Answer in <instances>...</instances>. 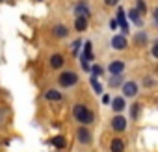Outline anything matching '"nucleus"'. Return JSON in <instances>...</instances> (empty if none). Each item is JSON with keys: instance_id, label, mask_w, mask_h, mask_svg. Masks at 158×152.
Listing matches in <instances>:
<instances>
[{"instance_id": "obj_1", "label": "nucleus", "mask_w": 158, "mask_h": 152, "mask_svg": "<svg viewBox=\"0 0 158 152\" xmlns=\"http://www.w3.org/2000/svg\"><path fill=\"white\" fill-rule=\"evenodd\" d=\"M73 113H74L76 121H78V122H82V124H88V122H91V121H93V113H91L86 106H82V104L74 106Z\"/></svg>"}, {"instance_id": "obj_2", "label": "nucleus", "mask_w": 158, "mask_h": 152, "mask_svg": "<svg viewBox=\"0 0 158 152\" xmlns=\"http://www.w3.org/2000/svg\"><path fill=\"white\" fill-rule=\"evenodd\" d=\"M78 82V76L74 74V72H63L61 76H60V84L63 86V87H69V86H74Z\"/></svg>"}, {"instance_id": "obj_3", "label": "nucleus", "mask_w": 158, "mask_h": 152, "mask_svg": "<svg viewBox=\"0 0 158 152\" xmlns=\"http://www.w3.org/2000/svg\"><path fill=\"white\" fill-rule=\"evenodd\" d=\"M112 46L117 48V50H123V48L127 46V39H125V35H114V39H112Z\"/></svg>"}, {"instance_id": "obj_4", "label": "nucleus", "mask_w": 158, "mask_h": 152, "mask_svg": "<svg viewBox=\"0 0 158 152\" xmlns=\"http://www.w3.org/2000/svg\"><path fill=\"white\" fill-rule=\"evenodd\" d=\"M123 93H125V95H128V97H134V95L138 93L136 84H134V82H127V84H123Z\"/></svg>"}, {"instance_id": "obj_5", "label": "nucleus", "mask_w": 158, "mask_h": 152, "mask_svg": "<svg viewBox=\"0 0 158 152\" xmlns=\"http://www.w3.org/2000/svg\"><path fill=\"white\" fill-rule=\"evenodd\" d=\"M115 22L123 28V32H125V34L128 32V24H127V21H125V11H123V10H119V11H117V19H115Z\"/></svg>"}, {"instance_id": "obj_6", "label": "nucleus", "mask_w": 158, "mask_h": 152, "mask_svg": "<svg viewBox=\"0 0 158 152\" xmlns=\"http://www.w3.org/2000/svg\"><path fill=\"white\" fill-rule=\"evenodd\" d=\"M112 126H114V130H125L127 128V119L125 117H115L114 121H112Z\"/></svg>"}, {"instance_id": "obj_7", "label": "nucleus", "mask_w": 158, "mask_h": 152, "mask_svg": "<svg viewBox=\"0 0 158 152\" xmlns=\"http://www.w3.org/2000/svg\"><path fill=\"white\" fill-rule=\"evenodd\" d=\"M76 135H78V141H80V143H89V141H91V134H89L88 130H84V128L78 130Z\"/></svg>"}, {"instance_id": "obj_8", "label": "nucleus", "mask_w": 158, "mask_h": 152, "mask_svg": "<svg viewBox=\"0 0 158 152\" xmlns=\"http://www.w3.org/2000/svg\"><path fill=\"white\" fill-rule=\"evenodd\" d=\"M108 69H110V72H112V74H119V72L125 69V65H123V61H112Z\"/></svg>"}, {"instance_id": "obj_9", "label": "nucleus", "mask_w": 158, "mask_h": 152, "mask_svg": "<svg viewBox=\"0 0 158 152\" xmlns=\"http://www.w3.org/2000/svg\"><path fill=\"white\" fill-rule=\"evenodd\" d=\"M61 65H63V58H61L60 54H54V56L50 58V67H52V69H60Z\"/></svg>"}, {"instance_id": "obj_10", "label": "nucleus", "mask_w": 158, "mask_h": 152, "mask_svg": "<svg viewBox=\"0 0 158 152\" xmlns=\"http://www.w3.org/2000/svg\"><path fill=\"white\" fill-rule=\"evenodd\" d=\"M74 28H76L78 32L86 30V28H88V21H86V17H78V19L74 21Z\"/></svg>"}, {"instance_id": "obj_11", "label": "nucleus", "mask_w": 158, "mask_h": 152, "mask_svg": "<svg viewBox=\"0 0 158 152\" xmlns=\"http://www.w3.org/2000/svg\"><path fill=\"white\" fill-rule=\"evenodd\" d=\"M112 108H114V111H123V110H125V100H123L121 97L114 98V102H112Z\"/></svg>"}, {"instance_id": "obj_12", "label": "nucleus", "mask_w": 158, "mask_h": 152, "mask_svg": "<svg viewBox=\"0 0 158 152\" xmlns=\"http://www.w3.org/2000/svg\"><path fill=\"white\" fill-rule=\"evenodd\" d=\"M123 148H125V145H123L121 139H114L112 141V152H123Z\"/></svg>"}, {"instance_id": "obj_13", "label": "nucleus", "mask_w": 158, "mask_h": 152, "mask_svg": "<svg viewBox=\"0 0 158 152\" xmlns=\"http://www.w3.org/2000/svg\"><path fill=\"white\" fill-rule=\"evenodd\" d=\"M128 15H130V19L134 21V24H141V17H139V11H136V10H130V11H128Z\"/></svg>"}, {"instance_id": "obj_14", "label": "nucleus", "mask_w": 158, "mask_h": 152, "mask_svg": "<svg viewBox=\"0 0 158 152\" xmlns=\"http://www.w3.org/2000/svg\"><path fill=\"white\" fill-rule=\"evenodd\" d=\"M76 15L78 17H88V8L84 4H78L76 6Z\"/></svg>"}, {"instance_id": "obj_15", "label": "nucleus", "mask_w": 158, "mask_h": 152, "mask_svg": "<svg viewBox=\"0 0 158 152\" xmlns=\"http://www.w3.org/2000/svg\"><path fill=\"white\" fill-rule=\"evenodd\" d=\"M48 100H60L61 98V95L58 93V91H54V89H50V91H47V95H45Z\"/></svg>"}, {"instance_id": "obj_16", "label": "nucleus", "mask_w": 158, "mask_h": 152, "mask_svg": "<svg viewBox=\"0 0 158 152\" xmlns=\"http://www.w3.org/2000/svg\"><path fill=\"white\" fill-rule=\"evenodd\" d=\"M91 43H86V52H84V56H82V59L84 61H88V59H91Z\"/></svg>"}, {"instance_id": "obj_17", "label": "nucleus", "mask_w": 158, "mask_h": 152, "mask_svg": "<svg viewBox=\"0 0 158 152\" xmlns=\"http://www.w3.org/2000/svg\"><path fill=\"white\" fill-rule=\"evenodd\" d=\"M52 143H54L58 148H63V146H65V139H63L61 135H56V137L52 139Z\"/></svg>"}, {"instance_id": "obj_18", "label": "nucleus", "mask_w": 158, "mask_h": 152, "mask_svg": "<svg viewBox=\"0 0 158 152\" xmlns=\"http://www.w3.org/2000/svg\"><path fill=\"white\" fill-rule=\"evenodd\" d=\"M54 34H56L58 37H65V35H67V28H63V26H56V28H54Z\"/></svg>"}, {"instance_id": "obj_19", "label": "nucleus", "mask_w": 158, "mask_h": 152, "mask_svg": "<svg viewBox=\"0 0 158 152\" xmlns=\"http://www.w3.org/2000/svg\"><path fill=\"white\" fill-rule=\"evenodd\" d=\"M89 82H91V87L95 89V93H97V95H99V93H102V87H101V84L97 82V78H91Z\"/></svg>"}, {"instance_id": "obj_20", "label": "nucleus", "mask_w": 158, "mask_h": 152, "mask_svg": "<svg viewBox=\"0 0 158 152\" xmlns=\"http://www.w3.org/2000/svg\"><path fill=\"white\" fill-rule=\"evenodd\" d=\"M136 11H141V13H145V11H147V6H145V2L138 0V10H136Z\"/></svg>"}, {"instance_id": "obj_21", "label": "nucleus", "mask_w": 158, "mask_h": 152, "mask_svg": "<svg viewBox=\"0 0 158 152\" xmlns=\"http://www.w3.org/2000/svg\"><path fill=\"white\" fill-rule=\"evenodd\" d=\"M91 70H93V78L101 76V72H102V69H101V67H97V65H95V67H91Z\"/></svg>"}, {"instance_id": "obj_22", "label": "nucleus", "mask_w": 158, "mask_h": 152, "mask_svg": "<svg viewBox=\"0 0 158 152\" xmlns=\"http://www.w3.org/2000/svg\"><path fill=\"white\" fill-rule=\"evenodd\" d=\"M110 84H112V86H119V84H121V78H119V76H114V78L110 80Z\"/></svg>"}, {"instance_id": "obj_23", "label": "nucleus", "mask_w": 158, "mask_h": 152, "mask_svg": "<svg viewBox=\"0 0 158 152\" xmlns=\"http://www.w3.org/2000/svg\"><path fill=\"white\" fill-rule=\"evenodd\" d=\"M138 110H139V104H134V106H132V115H134V117L138 115Z\"/></svg>"}, {"instance_id": "obj_24", "label": "nucleus", "mask_w": 158, "mask_h": 152, "mask_svg": "<svg viewBox=\"0 0 158 152\" xmlns=\"http://www.w3.org/2000/svg\"><path fill=\"white\" fill-rule=\"evenodd\" d=\"M78 46H80V43H78V41H76V43H73V54H76V52H78Z\"/></svg>"}, {"instance_id": "obj_25", "label": "nucleus", "mask_w": 158, "mask_h": 152, "mask_svg": "<svg viewBox=\"0 0 158 152\" xmlns=\"http://www.w3.org/2000/svg\"><path fill=\"white\" fill-rule=\"evenodd\" d=\"M82 67H84V70H89V69H91V65H89L88 61H84V59H82Z\"/></svg>"}, {"instance_id": "obj_26", "label": "nucleus", "mask_w": 158, "mask_h": 152, "mask_svg": "<svg viewBox=\"0 0 158 152\" xmlns=\"http://www.w3.org/2000/svg\"><path fill=\"white\" fill-rule=\"evenodd\" d=\"M104 2H106V4H108V6H115V4H117V2H119V0H104Z\"/></svg>"}, {"instance_id": "obj_27", "label": "nucleus", "mask_w": 158, "mask_h": 152, "mask_svg": "<svg viewBox=\"0 0 158 152\" xmlns=\"http://www.w3.org/2000/svg\"><path fill=\"white\" fill-rule=\"evenodd\" d=\"M152 54H154V56H158V45H154V48H152Z\"/></svg>"}]
</instances>
